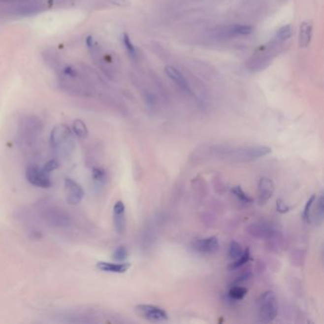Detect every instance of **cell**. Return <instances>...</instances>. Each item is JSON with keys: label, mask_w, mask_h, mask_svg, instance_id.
Returning <instances> with one entry per match:
<instances>
[{"label": "cell", "mask_w": 324, "mask_h": 324, "mask_svg": "<svg viewBox=\"0 0 324 324\" xmlns=\"http://www.w3.org/2000/svg\"><path fill=\"white\" fill-rule=\"evenodd\" d=\"M232 194L241 202V203H245V204H251L254 203V200L252 197H250L245 191L243 190L241 187H234L231 189Z\"/></svg>", "instance_id": "cell-25"}, {"label": "cell", "mask_w": 324, "mask_h": 324, "mask_svg": "<svg viewBox=\"0 0 324 324\" xmlns=\"http://www.w3.org/2000/svg\"><path fill=\"white\" fill-rule=\"evenodd\" d=\"M277 210L280 213L284 214L290 210V207L288 205H286V203H284L283 200H278L277 201Z\"/></svg>", "instance_id": "cell-33"}, {"label": "cell", "mask_w": 324, "mask_h": 324, "mask_svg": "<svg viewBox=\"0 0 324 324\" xmlns=\"http://www.w3.org/2000/svg\"><path fill=\"white\" fill-rule=\"evenodd\" d=\"M246 232L253 238L258 240L273 241L278 236L276 227L266 221H258L250 224L246 227Z\"/></svg>", "instance_id": "cell-9"}, {"label": "cell", "mask_w": 324, "mask_h": 324, "mask_svg": "<svg viewBox=\"0 0 324 324\" xmlns=\"http://www.w3.org/2000/svg\"><path fill=\"white\" fill-rule=\"evenodd\" d=\"M42 55H43V59H44L45 63L47 64V66L55 71L56 74L65 66L61 56L57 54L54 50L48 49L43 53Z\"/></svg>", "instance_id": "cell-17"}, {"label": "cell", "mask_w": 324, "mask_h": 324, "mask_svg": "<svg viewBox=\"0 0 324 324\" xmlns=\"http://www.w3.org/2000/svg\"><path fill=\"white\" fill-rule=\"evenodd\" d=\"M113 226L116 233L124 234L126 231V208L122 201H117L113 206Z\"/></svg>", "instance_id": "cell-15"}, {"label": "cell", "mask_w": 324, "mask_h": 324, "mask_svg": "<svg viewBox=\"0 0 324 324\" xmlns=\"http://www.w3.org/2000/svg\"><path fill=\"white\" fill-rule=\"evenodd\" d=\"M54 0H30L12 4L9 13L16 16H32L51 8Z\"/></svg>", "instance_id": "cell-8"}, {"label": "cell", "mask_w": 324, "mask_h": 324, "mask_svg": "<svg viewBox=\"0 0 324 324\" xmlns=\"http://www.w3.org/2000/svg\"><path fill=\"white\" fill-rule=\"evenodd\" d=\"M219 158H224L233 162H249L264 157L272 152V149L266 146H253L245 148L218 147L215 149Z\"/></svg>", "instance_id": "cell-5"}, {"label": "cell", "mask_w": 324, "mask_h": 324, "mask_svg": "<svg viewBox=\"0 0 324 324\" xmlns=\"http://www.w3.org/2000/svg\"><path fill=\"white\" fill-rule=\"evenodd\" d=\"M250 259V249L249 248H246L244 251H243L242 256L240 258H238L237 259H235L231 264H230L229 269L231 270H236L240 267L243 266L244 264H246L248 262V260Z\"/></svg>", "instance_id": "cell-27"}, {"label": "cell", "mask_w": 324, "mask_h": 324, "mask_svg": "<svg viewBox=\"0 0 324 324\" xmlns=\"http://www.w3.org/2000/svg\"><path fill=\"white\" fill-rule=\"evenodd\" d=\"M38 214L46 225L55 229H68L73 224V218L67 209L60 205L44 201L38 203Z\"/></svg>", "instance_id": "cell-3"}, {"label": "cell", "mask_w": 324, "mask_h": 324, "mask_svg": "<svg viewBox=\"0 0 324 324\" xmlns=\"http://www.w3.org/2000/svg\"><path fill=\"white\" fill-rule=\"evenodd\" d=\"M58 167H59V162L56 159H53V160H50L46 162L42 168L44 169L45 172H47L48 174H51L52 171L57 169Z\"/></svg>", "instance_id": "cell-32"}, {"label": "cell", "mask_w": 324, "mask_h": 324, "mask_svg": "<svg viewBox=\"0 0 324 324\" xmlns=\"http://www.w3.org/2000/svg\"><path fill=\"white\" fill-rule=\"evenodd\" d=\"M316 199H317V195L313 194L310 198L308 199L307 203H305V206H304V209H303V212H302V219L307 224H310L311 223V213H312L313 206H314Z\"/></svg>", "instance_id": "cell-29"}, {"label": "cell", "mask_w": 324, "mask_h": 324, "mask_svg": "<svg viewBox=\"0 0 324 324\" xmlns=\"http://www.w3.org/2000/svg\"><path fill=\"white\" fill-rule=\"evenodd\" d=\"M243 247L240 243L236 241H232L229 244V249H228V255L230 259H237L238 258L242 256L243 253Z\"/></svg>", "instance_id": "cell-30"}, {"label": "cell", "mask_w": 324, "mask_h": 324, "mask_svg": "<svg viewBox=\"0 0 324 324\" xmlns=\"http://www.w3.org/2000/svg\"><path fill=\"white\" fill-rule=\"evenodd\" d=\"M134 312L137 316L150 323H163L168 320L166 311L152 304H138L134 307Z\"/></svg>", "instance_id": "cell-10"}, {"label": "cell", "mask_w": 324, "mask_h": 324, "mask_svg": "<svg viewBox=\"0 0 324 324\" xmlns=\"http://www.w3.org/2000/svg\"><path fill=\"white\" fill-rule=\"evenodd\" d=\"M316 208L315 210H312L311 213V223L313 222L316 226H320L324 222V199L323 194L316 199Z\"/></svg>", "instance_id": "cell-20"}, {"label": "cell", "mask_w": 324, "mask_h": 324, "mask_svg": "<svg viewBox=\"0 0 324 324\" xmlns=\"http://www.w3.org/2000/svg\"><path fill=\"white\" fill-rule=\"evenodd\" d=\"M313 33V25L309 22H302L299 26L298 45L300 48H307L310 44Z\"/></svg>", "instance_id": "cell-19"}, {"label": "cell", "mask_w": 324, "mask_h": 324, "mask_svg": "<svg viewBox=\"0 0 324 324\" xmlns=\"http://www.w3.org/2000/svg\"><path fill=\"white\" fill-rule=\"evenodd\" d=\"M64 186L67 202L71 205L80 203L84 198V190L81 186L70 178H66Z\"/></svg>", "instance_id": "cell-13"}, {"label": "cell", "mask_w": 324, "mask_h": 324, "mask_svg": "<svg viewBox=\"0 0 324 324\" xmlns=\"http://www.w3.org/2000/svg\"><path fill=\"white\" fill-rule=\"evenodd\" d=\"M25 176L28 182L36 188L50 189L53 185L50 174L45 172L42 167L37 165L28 166Z\"/></svg>", "instance_id": "cell-11"}, {"label": "cell", "mask_w": 324, "mask_h": 324, "mask_svg": "<svg viewBox=\"0 0 324 324\" xmlns=\"http://www.w3.org/2000/svg\"><path fill=\"white\" fill-rule=\"evenodd\" d=\"M50 145L58 159H68L75 149L74 136L69 127L65 124H59L54 127L50 135Z\"/></svg>", "instance_id": "cell-2"}, {"label": "cell", "mask_w": 324, "mask_h": 324, "mask_svg": "<svg viewBox=\"0 0 324 324\" xmlns=\"http://www.w3.org/2000/svg\"><path fill=\"white\" fill-rule=\"evenodd\" d=\"M88 49L90 51L91 56L95 61V65L100 68L109 78L114 77L115 68L114 60L110 54H106L102 47L97 41L95 40L93 36H88L86 39Z\"/></svg>", "instance_id": "cell-6"}, {"label": "cell", "mask_w": 324, "mask_h": 324, "mask_svg": "<svg viewBox=\"0 0 324 324\" xmlns=\"http://www.w3.org/2000/svg\"><path fill=\"white\" fill-rule=\"evenodd\" d=\"M25 1H30V0H0V3H9V4H16V3H21Z\"/></svg>", "instance_id": "cell-34"}, {"label": "cell", "mask_w": 324, "mask_h": 324, "mask_svg": "<svg viewBox=\"0 0 324 324\" xmlns=\"http://www.w3.org/2000/svg\"><path fill=\"white\" fill-rule=\"evenodd\" d=\"M248 292V289L246 287H244L243 285H237L234 284L233 286H231V288L228 291V297L232 299V300H242L243 297L246 296Z\"/></svg>", "instance_id": "cell-23"}, {"label": "cell", "mask_w": 324, "mask_h": 324, "mask_svg": "<svg viewBox=\"0 0 324 324\" xmlns=\"http://www.w3.org/2000/svg\"><path fill=\"white\" fill-rule=\"evenodd\" d=\"M164 71H165V74L168 76V78L174 82L176 85L179 87V89H181L183 92L189 94V95L192 94V90L189 86V82L178 68H176L173 66H166L164 68Z\"/></svg>", "instance_id": "cell-16"}, {"label": "cell", "mask_w": 324, "mask_h": 324, "mask_svg": "<svg viewBox=\"0 0 324 324\" xmlns=\"http://www.w3.org/2000/svg\"><path fill=\"white\" fill-rule=\"evenodd\" d=\"M127 258H128V250L124 245H119L112 254V259L118 262L124 261Z\"/></svg>", "instance_id": "cell-31"}, {"label": "cell", "mask_w": 324, "mask_h": 324, "mask_svg": "<svg viewBox=\"0 0 324 324\" xmlns=\"http://www.w3.org/2000/svg\"><path fill=\"white\" fill-rule=\"evenodd\" d=\"M72 132L80 139H85L89 135V130L86 124L80 119H76L72 123Z\"/></svg>", "instance_id": "cell-24"}, {"label": "cell", "mask_w": 324, "mask_h": 324, "mask_svg": "<svg viewBox=\"0 0 324 324\" xmlns=\"http://www.w3.org/2000/svg\"><path fill=\"white\" fill-rule=\"evenodd\" d=\"M253 32V28L248 25L234 24L227 28V33L231 36H245L249 35Z\"/></svg>", "instance_id": "cell-21"}, {"label": "cell", "mask_w": 324, "mask_h": 324, "mask_svg": "<svg viewBox=\"0 0 324 324\" xmlns=\"http://www.w3.org/2000/svg\"><path fill=\"white\" fill-rule=\"evenodd\" d=\"M58 83L63 92L74 97H93L95 94V77L87 66L78 68L65 64L57 73Z\"/></svg>", "instance_id": "cell-1"}, {"label": "cell", "mask_w": 324, "mask_h": 324, "mask_svg": "<svg viewBox=\"0 0 324 324\" xmlns=\"http://www.w3.org/2000/svg\"><path fill=\"white\" fill-rule=\"evenodd\" d=\"M275 192V184L268 177H262L258 184V202L264 204L271 199Z\"/></svg>", "instance_id": "cell-14"}, {"label": "cell", "mask_w": 324, "mask_h": 324, "mask_svg": "<svg viewBox=\"0 0 324 324\" xmlns=\"http://www.w3.org/2000/svg\"><path fill=\"white\" fill-rule=\"evenodd\" d=\"M122 41H123V44H124V47L127 51V53L129 54V55L131 57V58H136L137 56V49H136L135 46L133 45V43L130 40V35L127 33V32H124L123 35H122Z\"/></svg>", "instance_id": "cell-28"}, {"label": "cell", "mask_w": 324, "mask_h": 324, "mask_svg": "<svg viewBox=\"0 0 324 324\" xmlns=\"http://www.w3.org/2000/svg\"><path fill=\"white\" fill-rule=\"evenodd\" d=\"M92 179L96 187H102L108 181L107 171L102 167H94L92 171Z\"/></svg>", "instance_id": "cell-22"}, {"label": "cell", "mask_w": 324, "mask_h": 324, "mask_svg": "<svg viewBox=\"0 0 324 324\" xmlns=\"http://www.w3.org/2000/svg\"><path fill=\"white\" fill-rule=\"evenodd\" d=\"M193 252L203 256L214 255L220 250V243L216 237H207L194 241L191 244Z\"/></svg>", "instance_id": "cell-12"}, {"label": "cell", "mask_w": 324, "mask_h": 324, "mask_svg": "<svg viewBox=\"0 0 324 324\" xmlns=\"http://www.w3.org/2000/svg\"><path fill=\"white\" fill-rule=\"evenodd\" d=\"M279 313L278 301L272 291H266L258 299V322L270 324L276 320Z\"/></svg>", "instance_id": "cell-7"}, {"label": "cell", "mask_w": 324, "mask_h": 324, "mask_svg": "<svg viewBox=\"0 0 324 324\" xmlns=\"http://www.w3.org/2000/svg\"><path fill=\"white\" fill-rule=\"evenodd\" d=\"M43 131V124L34 115L24 116L18 124L16 139L21 149L30 150L36 146Z\"/></svg>", "instance_id": "cell-4"}, {"label": "cell", "mask_w": 324, "mask_h": 324, "mask_svg": "<svg viewBox=\"0 0 324 324\" xmlns=\"http://www.w3.org/2000/svg\"><path fill=\"white\" fill-rule=\"evenodd\" d=\"M97 269L107 273H114V274H123L126 273L130 269V263H113V262H107V261H99L96 263Z\"/></svg>", "instance_id": "cell-18"}, {"label": "cell", "mask_w": 324, "mask_h": 324, "mask_svg": "<svg viewBox=\"0 0 324 324\" xmlns=\"http://www.w3.org/2000/svg\"><path fill=\"white\" fill-rule=\"evenodd\" d=\"M292 33H293L292 27L290 25H285L278 30L274 39L279 43H283V42L288 40L292 36Z\"/></svg>", "instance_id": "cell-26"}]
</instances>
